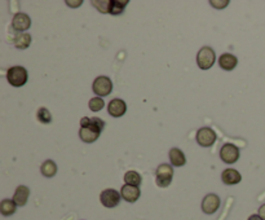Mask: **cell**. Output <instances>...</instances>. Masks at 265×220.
Wrapping results in <instances>:
<instances>
[{
  "instance_id": "1",
  "label": "cell",
  "mask_w": 265,
  "mask_h": 220,
  "mask_svg": "<svg viewBox=\"0 0 265 220\" xmlns=\"http://www.w3.org/2000/svg\"><path fill=\"white\" fill-rule=\"evenodd\" d=\"M105 128V122L102 119H100L99 117H93L91 118V122H89L88 126L85 127H81V131H79V137H81L84 143H95L101 135V131H104Z\"/></svg>"
},
{
  "instance_id": "2",
  "label": "cell",
  "mask_w": 265,
  "mask_h": 220,
  "mask_svg": "<svg viewBox=\"0 0 265 220\" xmlns=\"http://www.w3.org/2000/svg\"><path fill=\"white\" fill-rule=\"evenodd\" d=\"M216 61L215 51L211 47H203L197 53V65L202 70L211 69Z\"/></svg>"
},
{
  "instance_id": "3",
  "label": "cell",
  "mask_w": 265,
  "mask_h": 220,
  "mask_svg": "<svg viewBox=\"0 0 265 220\" xmlns=\"http://www.w3.org/2000/svg\"><path fill=\"white\" fill-rule=\"evenodd\" d=\"M27 70L23 66H13L8 70L7 79L13 87H22L27 82Z\"/></svg>"
},
{
  "instance_id": "4",
  "label": "cell",
  "mask_w": 265,
  "mask_h": 220,
  "mask_svg": "<svg viewBox=\"0 0 265 220\" xmlns=\"http://www.w3.org/2000/svg\"><path fill=\"white\" fill-rule=\"evenodd\" d=\"M173 178V169L167 163H162L159 165L155 172V183L158 186L161 188H167L171 184Z\"/></svg>"
},
{
  "instance_id": "5",
  "label": "cell",
  "mask_w": 265,
  "mask_h": 220,
  "mask_svg": "<svg viewBox=\"0 0 265 220\" xmlns=\"http://www.w3.org/2000/svg\"><path fill=\"white\" fill-rule=\"evenodd\" d=\"M92 89L93 92L96 93L99 97L109 96L113 91V83L112 81H110V78L104 77V75L97 77L96 79H95V82H93Z\"/></svg>"
},
{
  "instance_id": "6",
  "label": "cell",
  "mask_w": 265,
  "mask_h": 220,
  "mask_svg": "<svg viewBox=\"0 0 265 220\" xmlns=\"http://www.w3.org/2000/svg\"><path fill=\"white\" fill-rule=\"evenodd\" d=\"M239 149L238 147H235L234 144H224L221 149H220V158L224 163L232 165L235 163L239 159Z\"/></svg>"
},
{
  "instance_id": "7",
  "label": "cell",
  "mask_w": 265,
  "mask_h": 220,
  "mask_svg": "<svg viewBox=\"0 0 265 220\" xmlns=\"http://www.w3.org/2000/svg\"><path fill=\"white\" fill-rule=\"evenodd\" d=\"M216 139H217V135H216V132L214 131L212 128L203 127L197 131L196 140L200 147H203V148L211 147L212 144L216 141Z\"/></svg>"
},
{
  "instance_id": "8",
  "label": "cell",
  "mask_w": 265,
  "mask_h": 220,
  "mask_svg": "<svg viewBox=\"0 0 265 220\" xmlns=\"http://www.w3.org/2000/svg\"><path fill=\"white\" fill-rule=\"evenodd\" d=\"M120 193H118L116 189H105L101 192L100 201L101 203L108 207V209H114L119 205L120 202Z\"/></svg>"
},
{
  "instance_id": "9",
  "label": "cell",
  "mask_w": 265,
  "mask_h": 220,
  "mask_svg": "<svg viewBox=\"0 0 265 220\" xmlns=\"http://www.w3.org/2000/svg\"><path fill=\"white\" fill-rule=\"evenodd\" d=\"M220 205H221V201H220L219 196L210 193L202 201V211L204 214H207V215H212V214H215L219 210Z\"/></svg>"
},
{
  "instance_id": "10",
  "label": "cell",
  "mask_w": 265,
  "mask_h": 220,
  "mask_svg": "<svg viewBox=\"0 0 265 220\" xmlns=\"http://www.w3.org/2000/svg\"><path fill=\"white\" fill-rule=\"evenodd\" d=\"M12 27H13L16 31H18V33L29 30L31 27V18L26 15V13H17V15L13 17Z\"/></svg>"
},
{
  "instance_id": "11",
  "label": "cell",
  "mask_w": 265,
  "mask_h": 220,
  "mask_svg": "<svg viewBox=\"0 0 265 220\" xmlns=\"http://www.w3.org/2000/svg\"><path fill=\"white\" fill-rule=\"evenodd\" d=\"M108 112L114 118H119V117H123L127 112V105L120 99H114L109 102Z\"/></svg>"
},
{
  "instance_id": "12",
  "label": "cell",
  "mask_w": 265,
  "mask_h": 220,
  "mask_svg": "<svg viewBox=\"0 0 265 220\" xmlns=\"http://www.w3.org/2000/svg\"><path fill=\"white\" fill-rule=\"evenodd\" d=\"M140 189H138V186H128V184H124L122 186V189H120V196L123 198L124 201L130 202V203H134V202L137 201L138 198H140Z\"/></svg>"
},
{
  "instance_id": "13",
  "label": "cell",
  "mask_w": 265,
  "mask_h": 220,
  "mask_svg": "<svg viewBox=\"0 0 265 220\" xmlns=\"http://www.w3.org/2000/svg\"><path fill=\"white\" fill-rule=\"evenodd\" d=\"M221 180H223L224 184H227V186H234V184L241 183L242 176H241V174H239L237 170H234V169H227V170H224L223 174H221Z\"/></svg>"
},
{
  "instance_id": "14",
  "label": "cell",
  "mask_w": 265,
  "mask_h": 220,
  "mask_svg": "<svg viewBox=\"0 0 265 220\" xmlns=\"http://www.w3.org/2000/svg\"><path fill=\"white\" fill-rule=\"evenodd\" d=\"M219 65L223 70H227V71H231L238 65V58L235 57L234 54L232 53H224L220 56L219 58Z\"/></svg>"
},
{
  "instance_id": "15",
  "label": "cell",
  "mask_w": 265,
  "mask_h": 220,
  "mask_svg": "<svg viewBox=\"0 0 265 220\" xmlns=\"http://www.w3.org/2000/svg\"><path fill=\"white\" fill-rule=\"evenodd\" d=\"M30 197V189L26 186H17V189L13 196V201L17 206H25L27 203V200Z\"/></svg>"
},
{
  "instance_id": "16",
  "label": "cell",
  "mask_w": 265,
  "mask_h": 220,
  "mask_svg": "<svg viewBox=\"0 0 265 220\" xmlns=\"http://www.w3.org/2000/svg\"><path fill=\"white\" fill-rule=\"evenodd\" d=\"M169 161L175 167H182L186 163V157H185L184 152L180 151L179 148H172L169 151Z\"/></svg>"
},
{
  "instance_id": "17",
  "label": "cell",
  "mask_w": 265,
  "mask_h": 220,
  "mask_svg": "<svg viewBox=\"0 0 265 220\" xmlns=\"http://www.w3.org/2000/svg\"><path fill=\"white\" fill-rule=\"evenodd\" d=\"M31 35L27 34V33H18V34L16 35L15 38V46L16 48H18V50H26L29 48V46L31 44Z\"/></svg>"
},
{
  "instance_id": "18",
  "label": "cell",
  "mask_w": 265,
  "mask_h": 220,
  "mask_svg": "<svg viewBox=\"0 0 265 220\" xmlns=\"http://www.w3.org/2000/svg\"><path fill=\"white\" fill-rule=\"evenodd\" d=\"M16 209H17V205H16V202L13 200L5 198L0 203V211H1L4 217H11V215H13L16 213Z\"/></svg>"
},
{
  "instance_id": "19",
  "label": "cell",
  "mask_w": 265,
  "mask_h": 220,
  "mask_svg": "<svg viewBox=\"0 0 265 220\" xmlns=\"http://www.w3.org/2000/svg\"><path fill=\"white\" fill-rule=\"evenodd\" d=\"M40 171H42L43 176H46V178H53L56 172H57V165L52 159H48V161L43 163L42 167H40Z\"/></svg>"
},
{
  "instance_id": "20",
  "label": "cell",
  "mask_w": 265,
  "mask_h": 220,
  "mask_svg": "<svg viewBox=\"0 0 265 220\" xmlns=\"http://www.w3.org/2000/svg\"><path fill=\"white\" fill-rule=\"evenodd\" d=\"M124 183L128 184V186H138L141 184V176H140L137 171H127L124 174Z\"/></svg>"
},
{
  "instance_id": "21",
  "label": "cell",
  "mask_w": 265,
  "mask_h": 220,
  "mask_svg": "<svg viewBox=\"0 0 265 220\" xmlns=\"http://www.w3.org/2000/svg\"><path fill=\"white\" fill-rule=\"evenodd\" d=\"M128 4V0H112V7H110V15L118 16L124 11V8Z\"/></svg>"
},
{
  "instance_id": "22",
  "label": "cell",
  "mask_w": 265,
  "mask_h": 220,
  "mask_svg": "<svg viewBox=\"0 0 265 220\" xmlns=\"http://www.w3.org/2000/svg\"><path fill=\"white\" fill-rule=\"evenodd\" d=\"M91 4L93 7H96L101 13H110L112 0H93Z\"/></svg>"
},
{
  "instance_id": "23",
  "label": "cell",
  "mask_w": 265,
  "mask_h": 220,
  "mask_svg": "<svg viewBox=\"0 0 265 220\" xmlns=\"http://www.w3.org/2000/svg\"><path fill=\"white\" fill-rule=\"evenodd\" d=\"M36 118L40 123H50L52 122V114L47 108H40L36 113Z\"/></svg>"
},
{
  "instance_id": "24",
  "label": "cell",
  "mask_w": 265,
  "mask_h": 220,
  "mask_svg": "<svg viewBox=\"0 0 265 220\" xmlns=\"http://www.w3.org/2000/svg\"><path fill=\"white\" fill-rule=\"evenodd\" d=\"M88 106H89V109L92 110V112H100V110H102V109H104L105 101L99 96L92 97V99L89 100Z\"/></svg>"
},
{
  "instance_id": "25",
  "label": "cell",
  "mask_w": 265,
  "mask_h": 220,
  "mask_svg": "<svg viewBox=\"0 0 265 220\" xmlns=\"http://www.w3.org/2000/svg\"><path fill=\"white\" fill-rule=\"evenodd\" d=\"M229 4V1L228 0H224V1H214L212 0L211 1V5H214V8H219V9H221V8H225Z\"/></svg>"
},
{
  "instance_id": "26",
  "label": "cell",
  "mask_w": 265,
  "mask_h": 220,
  "mask_svg": "<svg viewBox=\"0 0 265 220\" xmlns=\"http://www.w3.org/2000/svg\"><path fill=\"white\" fill-rule=\"evenodd\" d=\"M259 217L262 218L263 220H265V203L260 206V209H259Z\"/></svg>"
},
{
  "instance_id": "27",
  "label": "cell",
  "mask_w": 265,
  "mask_h": 220,
  "mask_svg": "<svg viewBox=\"0 0 265 220\" xmlns=\"http://www.w3.org/2000/svg\"><path fill=\"white\" fill-rule=\"evenodd\" d=\"M66 4H67V5H71V8H77L78 5H81L82 1L81 0H79V1H66Z\"/></svg>"
},
{
  "instance_id": "28",
  "label": "cell",
  "mask_w": 265,
  "mask_h": 220,
  "mask_svg": "<svg viewBox=\"0 0 265 220\" xmlns=\"http://www.w3.org/2000/svg\"><path fill=\"white\" fill-rule=\"evenodd\" d=\"M247 220H263L262 218L259 217V214H256V215H251L250 218H248V219Z\"/></svg>"
}]
</instances>
